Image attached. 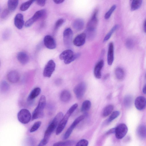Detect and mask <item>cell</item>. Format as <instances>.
Listing matches in <instances>:
<instances>
[{"instance_id": "3957f363", "label": "cell", "mask_w": 146, "mask_h": 146, "mask_svg": "<svg viewBox=\"0 0 146 146\" xmlns=\"http://www.w3.org/2000/svg\"><path fill=\"white\" fill-rule=\"evenodd\" d=\"M78 106L77 104H75L72 106L67 111L65 115L63 116L56 130V134H60L64 129L69 117L71 114L74 111Z\"/></svg>"}, {"instance_id": "9c48e42d", "label": "cell", "mask_w": 146, "mask_h": 146, "mask_svg": "<svg viewBox=\"0 0 146 146\" xmlns=\"http://www.w3.org/2000/svg\"><path fill=\"white\" fill-rule=\"evenodd\" d=\"M85 117L84 115H81L75 119L64 134L63 136L64 139H66L69 137L74 129L81 121L84 119Z\"/></svg>"}, {"instance_id": "60d3db41", "label": "cell", "mask_w": 146, "mask_h": 146, "mask_svg": "<svg viewBox=\"0 0 146 146\" xmlns=\"http://www.w3.org/2000/svg\"><path fill=\"white\" fill-rule=\"evenodd\" d=\"M64 20L62 19H58L56 22L54 26V30H56L60 27L64 23Z\"/></svg>"}, {"instance_id": "2e32d148", "label": "cell", "mask_w": 146, "mask_h": 146, "mask_svg": "<svg viewBox=\"0 0 146 146\" xmlns=\"http://www.w3.org/2000/svg\"><path fill=\"white\" fill-rule=\"evenodd\" d=\"M104 65V61L102 60L96 64L94 69V74L95 77L100 79L101 77V70Z\"/></svg>"}, {"instance_id": "681fc988", "label": "cell", "mask_w": 146, "mask_h": 146, "mask_svg": "<svg viewBox=\"0 0 146 146\" xmlns=\"http://www.w3.org/2000/svg\"><path fill=\"white\" fill-rule=\"evenodd\" d=\"M45 145L43 143L42 140L40 142L37 146H44Z\"/></svg>"}, {"instance_id": "7402d4cb", "label": "cell", "mask_w": 146, "mask_h": 146, "mask_svg": "<svg viewBox=\"0 0 146 146\" xmlns=\"http://www.w3.org/2000/svg\"><path fill=\"white\" fill-rule=\"evenodd\" d=\"M71 97V94L68 91L64 90L61 93L60 98L61 101L66 102L70 100Z\"/></svg>"}, {"instance_id": "f35d334b", "label": "cell", "mask_w": 146, "mask_h": 146, "mask_svg": "<svg viewBox=\"0 0 146 146\" xmlns=\"http://www.w3.org/2000/svg\"><path fill=\"white\" fill-rule=\"evenodd\" d=\"M95 30H90L87 29L86 31V33H85L87 38L89 39H91L93 38L95 35Z\"/></svg>"}, {"instance_id": "f546056e", "label": "cell", "mask_w": 146, "mask_h": 146, "mask_svg": "<svg viewBox=\"0 0 146 146\" xmlns=\"http://www.w3.org/2000/svg\"><path fill=\"white\" fill-rule=\"evenodd\" d=\"M91 103L89 100H86L82 103L81 108V111L82 112H85L89 110L91 107Z\"/></svg>"}, {"instance_id": "7a4b0ae2", "label": "cell", "mask_w": 146, "mask_h": 146, "mask_svg": "<svg viewBox=\"0 0 146 146\" xmlns=\"http://www.w3.org/2000/svg\"><path fill=\"white\" fill-rule=\"evenodd\" d=\"M46 102L45 96H42L39 99L37 106L33 113L31 119L32 120L43 117L44 110L46 105Z\"/></svg>"}, {"instance_id": "ba28073f", "label": "cell", "mask_w": 146, "mask_h": 146, "mask_svg": "<svg viewBox=\"0 0 146 146\" xmlns=\"http://www.w3.org/2000/svg\"><path fill=\"white\" fill-rule=\"evenodd\" d=\"M127 131V127L125 124H119L115 128V133L116 138L118 139H122L126 134Z\"/></svg>"}, {"instance_id": "d6986e66", "label": "cell", "mask_w": 146, "mask_h": 146, "mask_svg": "<svg viewBox=\"0 0 146 146\" xmlns=\"http://www.w3.org/2000/svg\"><path fill=\"white\" fill-rule=\"evenodd\" d=\"M17 58L19 62L23 64H27L29 60V57L28 55L23 52H21L18 53Z\"/></svg>"}, {"instance_id": "bcb514c9", "label": "cell", "mask_w": 146, "mask_h": 146, "mask_svg": "<svg viewBox=\"0 0 146 146\" xmlns=\"http://www.w3.org/2000/svg\"><path fill=\"white\" fill-rule=\"evenodd\" d=\"M64 1V0H53V1L54 3L57 4H59L62 3Z\"/></svg>"}, {"instance_id": "44dd1931", "label": "cell", "mask_w": 146, "mask_h": 146, "mask_svg": "<svg viewBox=\"0 0 146 146\" xmlns=\"http://www.w3.org/2000/svg\"><path fill=\"white\" fill-rule=\"evenodd\" d=\"M41 89L39 87L34 89L29 95L27 99L28 101H31L37 97L40 94Z\"/></svg>"}, {"instance_id": "4dcf8cb0", "label": "cell", "mask_w": 146, "mask_h": 146, "mask_svg": "<svg viewBox=\"0 0 146 146\" xmlns=\"http://www.w3.org/2000/svg\"><path fill=\"white\" fill-rule=\"evenodd\" d=\"M35 1L34 0H29L23 3L20 7V10L22 11L27 10Z\"/></svg>"}, {"instance_id": "8d00e7d4", "label": "cell", "mask_w": 146, "mask_h": 146, "mask_svg": "<svg viewBox=\"0 0 146 146\" xmlns=\"http://www.w3.org/2000/svg\"><path fill=\"white\" fill-rule=\"evenodd\" d=\"M116 7V6L115 5H113L110 8L109 10L105 14L104 17L106 19H108L110 18Z\"/></svg>"}, {"instance_id": "1f68e13d", "label": "cell", "mask_w": 146, "mask_h": 146, "mask_svg": "<svg viewBox=\"0 0 146 146\" xmlns=\"http://www.w3.org/2000/svg\"><path fill=\"white\" fill-rule=\"evenodd\" d=\"M132 98L130 95L126 96L124 100V104L125 106L127 108L130 106L132 104Z\"/></svg>"}, {"instance_id": "ffe728a7", "label": "cell", "mask_w": 146, "mask_h": 146, "mask_svg": "<svg viewBox=\"0 0 146 146\" xmlns=\"http://www.w3.org/2000/svg\"><path fill=\"white\" fill-rule=\"evenodd\" d=\"M73 52L71 50L68 49L62 52L59 56V58L61 60L64 61L68 59L73 55Z\"/></svg>"}, {"instance_id": "f907efd6", "label": "cell", "mask_w": 146, "mask_h": 146, "mask_svg": "<svg viewBox=\"0 0 146 146\" xmlns=\"http://www.w3.org/2000/svg\"></svg>"}, {"instance_id": "277c9868", "label": "cell", "mask_w": 146, "mask_h": 146, "mask_svg": "<svg viewBox=\"0 0 146 146\" xmlns=\"http://www.w3.org/2000/svg\"><path fill=\"white\" fill-rule=\"evenodd\" d=\"M17 118L19 121L23 124L29 123L32 119L31 113L29 111L26 109L21 110L17 114Z\"/></svg>"}, {"instance_id": "f1b7e54d", "label": "cell", "mask_w": 146, "mask_h": 146, "mask_svg": "<svg viewBox=\"0 0 146 146\" xmlns=\"http://www.w3.org/2000/svg\"><path fill=\"white\" fill-rule=\"evenodd\" d=\"M142 3V1L141 0L132 1L131 4V10L134 11L138 9L141 6Z\"/></svg>"}, {"instance_id": "4fadbf2b", "label": "cell", "mask_w": 146, "mask_h": 146, "mask_svg": "<svg viewBox=\"0 0 146 146\" xmlns=\"http://www.w3.org/2000/svg\"><path fill=\"white\" fill-rule=\"evenodd\" d=\"M98 11L96 10L94 12L91 19L88 23L87 29L90 30H95L98 23V19L97 15Z\"/></svg>"}, {"instance_id": "9a60e30c", "label": "cell", "mask_w": 146, "mask_h": 146, "mask_svg": "<svg viewBox=\"0 0 146 146\" xmlns=\"http://www.w3.org/2000/svg\"><path fill=\"white\" fill-rule=\"evenodd\" d=\"M86 37V35L85 33H81L75 38L73 41V43L76 46H81L85 43Z\"/></svg>"}, {"instance_id": "8992f818", "label": "cell", "mask_w": 146, "mask_h": 146, "mask_svg": "<svg viewBox=\"0 0 146 146\" xmlns=\"http://www.w3.org/2000/svg\"><path fill=\"white\" fill-rule=\"evenodd\" d=\"M86 88V84L83 82L78 83L74 87V92L78 99H80L83 97L85 93Z\"/></svg>"}, {"instance_id": "30bf717a", "label": "cell", "mask_w": 146, "mask_h": 146, "mask_svg": "<svg viewBox=\"0 0 146 146\" xmlns=\"http://www.w3.org/2000/svg\"><path fill=\"white\" fill-rule=\"evenodd\" d=\"M73 35L72 31L70 28H68L64 30L63 37L64 43L66 46H69L71 45Z\"/></svg>"}, {"instance_id": "52a82bcc", "label": "cell", "mask_w": 146, "mask_h": 146, "mask_svg": "<svg viewBox=\"0 0 146 146\" xmlns=\"http://www.w3.org/2000/svg\"><path fill=\"white\" fill-rule=\"evenodd\" d=\"M56 64L52 60H50L44 68L43 75L45 77L50 78L55 70Z\"/></svg>"}, {"instance_id": "5b68a950", "label": "cell", "mask_w": 146, "mask_h": 146, "mask_svg": "<svg viewBox=\"0 0 146 146\" xmlns=\"http://www.w3.org/2000/svg\"><path fill=\"white\" fill-rule=\"evenodd\" d=\"M46 13V11L44 9L37 11L32 17L26 21L25 24V26L26 27L31 26L35 22L43 17L45 15Z\"/></svg>"}, {"instance_id": "603a6c76", "label": "cell", "mask_w": 146, "mask_h": 146, "mask_svg": "<svg viewBox=\"0 0 146 146\" xmlns=\"http://www.w3.org/2000/svg\"><path fill=\"white\" fill-rule=\"evenodd\" d=\"M137 133L139 137L142 139L146 137V126L144 125L139 126L137 129Z\"/></svg>"}, {"instance_id": "5bb4252c", "label": "cell", "mask_w": 146, "mask_h": 146, "mask_svg": "<svg viewBox=\"0 0 146 146\" xmlns=\"http://www.w3.org/2000/svg\"><path fill=\"white\" fill-rule=\"evenodd\" d=\"M8 80L11 82L15 83L18 82L20 78L19 74L16 70H12L10 71L7 76Z\"/></svg>"}, {"instance_id": "484cf974", "label": "cell", "mask_w": 146, "mask_h": 146, "mask_svg": "<svg viewBox=\"0 0 146 146\" xmlns=\"http://www.w3.org/2000/svg\"><path fill=\"white\" fill-rule=\"evenodd\" d=\"M115 75L116 78L118 80H122L125 76V72L123 69L120 68H117L115 71Z\"/></svg>"}, {"instance_id": "7bdbcfd3", "label": "cell", "mask_w": 146, "mask_h": 146, "mask_svg": "<svg viewBox=\"0 0 146 146\" xmlns=\"http://www.w3.org/2000/svg\"><path fill=\"white\" fill-rule=\"evenodd\" d=\"M126 46L128 48H132L133 45V42L130 39L127 40L126 43Z\"/></svg>"}, {"instance_id": "8fae6325", "label": "cell", "mask_w": 146, "mask_h": 146, "mask_svg": "<svg viewBox=\"0 0 146 146\" xmlns=\"http://www.w3.org/2000/svg\"><path fill=\"white\" fill-rule=\"evenodd\" d=\"M43 42L44 45L48 48L53 49L56 47V43L54 39L51 36L46 35L44 37Z\"/></svg>"}, {"instance_id": "836d02e7", "label": "cell", "mask_w": 146, "mask_h": 146, "mask_svg": "<svg viewBox=\"0 0 146 146\" xmlns=\"http://www.w3.org/2000/svg\"><path fill=\"white\" fill-rule=\"evenodd\" d=\"M120 113V112L118 111H116L113 112L107 120L108 123L110 122L117 117L119 115Z\"/></svg>"}, {"instance_id": "ee69618b", "label": "cell", "mask_w": 146, "mask_h": 146, "mask_svg": "<svg viewBox=\"0 0 146 146\" xmlns=\"http://www.w3.org/2000/svg\"><path fill=\"white\" fill-rule=\"evenodd\" d=\"M35 1L37 5L41 7L44 6L46 3L45 0H36Z\"/></svg>"}, {"instance_id": "7dc6e473", "label": "cell", "mask_w": 146, "mask_h": 146, "mask_svg": "<svg viewBox=\"0 0 146 146\" xmlns=\"http://www.w3.org/2000/svg\"><path fill=\"white\" fill-rule=\"evenodd\" d=\"M143 92L144 94H146V84L143 86Z\"/></svg>"}, {"instance_id": "c3c4849f", "label": "cell", "mask_w": 146, "mask_h": 146, "mask_svg": "<svg viewBox=\"0 0 146 146\" xmlns=\"http://www.w3.org/2000/svg\"><path fill=\"white\" fill-rule=\"evenodd\" d=\"M143 30L144 32L146 33V19L145 20L144 23Z\"/></svg>"}, {"instance_id": "4316f807", "label": "cell", "mask_w": 146, "mask_h": 146, "mask_svg": "<svg viewBox=\"0 0 146 146\" xmlns=\"http://www.w3.org/2000/svg\"><path fill=\"white\" fill-rule=\"evenodd\" d=\"M19 3L18 0H8L7 2L8 9L10 11H14Z\"/></svg>"}, {"instance_id": "ab89813d", "label": "cell", "mask_w": 146, "mask_h": 146, "mask_svg": "<svg viewBox=\"0 0 146 146\" xmlns=\"http://www.w3.org/2000/svg\"><path fill=\"white\" fill-rule=\"evenodd\" d=\"M88 141L84 139L80 140L76 144L75 146H88Z\"/></svg>"}, {"instance_id": "7c38bea8", "label": "cell", "mask_w": 146, "mask_h": 146, "mask_svg": "<svg viewBox=\"0 0 146 146\" xmlns=\"http://www.w3.org/2000/svg\"><path fill=\"white\" fill-rule=\"evenodd\" d=\"M135 105L138 110H144L146 107V99L143 96L137 97L135 100Z\"/></svg>"}, {"instance_id": "b9f144b4", "label": "cell", "mask_w": 146, "mask_h": 146, "mask_svg": "<svg viewBox=\"0 0 146 146\" xmlns=\"http://www.w3.org/2000/svg\"><path fill=\"white\" fill-rule=\"evenodd\" d=\"M9 10L8 9H5L4 10L1 14V17L3 19L6 18L9 13Z\"/></svg>"}, {"instance_id": "e575fe53", "label": "cell", "mask_w": 146, "mask_h": 146, "mask_svg": "<svg viewBox=\"0 0 146 146\" xmlns=\"http://www.w3.org/2000/svg\"><path fill=\"white\" fill-rule=\"evenodd\" d=\"M9 86L8 83L5 81H3L1 84V89L3 92H6L9 89Z\"/></svg>"}, {"instance_id": "d590c367", "label": "cell", "mask_w": 146, "mask_h": 146, "mask_svg": "<svg viewBox=\"0 0 146 146\" xmlns=\"http://www.w3.org/2000/svg\"><path fill=\"white\" fill-rule=\"evenodd\" d=\"M41 124V122L38 121L35 122L31 127L30 131L33 133L36 131L40 127Z\"/></svg>"}, {"instance_id": "6da1fadb", "label": "cell", "mask_w": 146, "mask_h": 146, "mask_svg": "<svg viewBox=\"0 0 146 146\" xmlns=\"http://www.w3.org/2000/svg\"><path fill=\"white\" fill-rule=\"evenodd\" d=\"M63 117L62 113L59 112L54 118L48 126L45 131L44 138L42 139L43 143L45 145L48 142L52 133L56 128H57Z\"/></svg>"}, {"instance_id": "e0dca14e", "label": "cell", "mask_w": 146, "mask_h": 146, "mask_svg": "<svg viewBox=\"0 0 146 146\" xmlns=\"http://www.w3.org/2000/svg\"><path fill=\"white\" fill-rule=\"evenodd\" d=\"M114 60V47L113 42H111L109 45L107 61L108 64L111 65L112 64Z\"/></svg>"}, {"instance_id": "f6af8a7d", "label": "cell", "mask_w": 146, "mask_h": 146, "mask_svg": "<svg viewBox=\"0 0 146 146\" xmlns=\"http://www.w3.org/2000/svg\"><path fill=\"white\" fill-rule=\"evenodd\" d=\"M115 128H112L108 131L107 132V134H110L112 133H115Z\"/></svg>"}, {"instance_id": "74e56055", "label": "cell", "mask_w": 146, "mask_h": 146, "mask_svg": "<svg viewBox=\"0 0 146 146\" xmlns=\"http://www.w3.org/2000/svg\"><path fill=\"white\" fill-rule=\"evenodd\" d=\"M80 55L79 53H77L74 54V55L68 59L64 61V63L66 64H70L78 58L80 56Z\"/></svg>"}, {"instance_id": "d4e9b609", "label": "cell", "mask_w": 146, "mask_h": 146, "mask_svg": "<svg viewBox=\"0 0 146 146\" xmlns=\"http://www.w3.org/2000/svg\"><path fill=\"white\" fill-rule=\"evenodd\" d=\"M75 143L73 140L59 141L54 143L53 146H72Z\"/></svg>"}, {"instance_id": "83f0119b", "label": "cell", "mask_w": 146, "mask_h": 146, "mask_svg": "<svg viewBox=\"0 0 146 146\" xmlns=\"http://www.w3.org/2000/svg\"><path fill=\"white\" fill-rule=\"evenodd\" d=\"M113 110V106L112 105H109L106 106L104 109L102 113V116L106 117L112 113Z\"/></svg>"}, {"instance_id": "cb8c5ba5", "label": "cell", "mask_w": 146, "mask_h": 146, "mask_svg": "<svg viewBox=\"0 0 146 146\" xmlns=\"http://www.w3.org/2000/svg\"><path fill=\"white\" fill-rule=\"evenodd\" d=\"M84 25L83 20L81 19H79L75 20L73 24V27L76 29L80 30L82 29Z\"/></svg>"}, {"instance_id": "ac0fdd59", "label": "cell", "mask_w": 146, "mask_h": 146, "mask_svg": "<svg viewBox=\"0 0 146 146\" xmlns=\"http://www.w3.org/2000/svg\"><path fill=\"white\" fill-rule=\"evenodd\" d=\"M14 24L16 27L19 29H21L24 24L23 16L21 13L16 15L14 18Z\"/></svg>"}, {"instance_id": "d6a6232c", "label": "cell", "mask_w": 146, "mask_h": 146, "mask_svg": "<svg viewBox=\"0 0 146 146\" xmlns=\"http://www.w3.org/2000/svg\"><path fill=\"white\" fill-rule=\"evenodd\" d=\"M118 27V25H115L111 29L109 32L106 35L104 39V41L106 42L109 39L113 33Z\"/></svg>"}]
</instances>
